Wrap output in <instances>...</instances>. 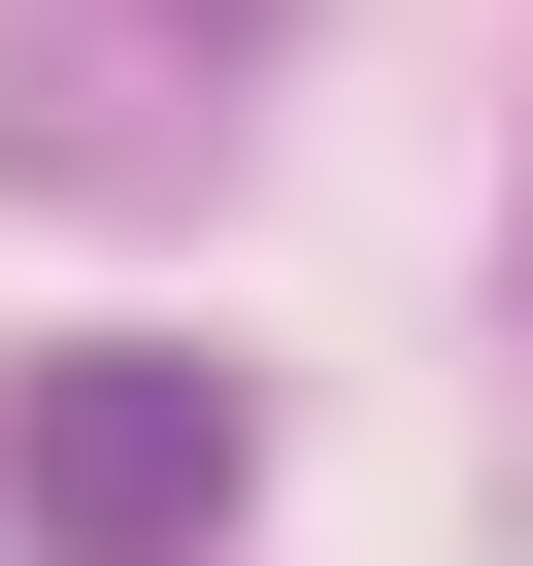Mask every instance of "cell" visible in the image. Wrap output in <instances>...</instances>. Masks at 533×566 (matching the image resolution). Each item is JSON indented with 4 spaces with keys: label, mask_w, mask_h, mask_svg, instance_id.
I'll return each instance as SVG.
<instances>
[{
    "label": "cell",
    "mask_w": 533,
    "mask_h": 566,
    "mask_svg": "<svg viewBox=\"0 0 533 566\" xmlns=\"http://www.w3.org/2000/svg\"><path fill=\"white\" fill-rule=\"evenodd\" d=\"M233 500H266L233 334H34V400H0V533L34 566H200Z\"/></svg>",
    "instance_id": "1"
}]
</instances>
